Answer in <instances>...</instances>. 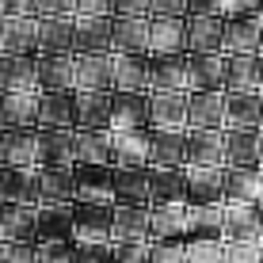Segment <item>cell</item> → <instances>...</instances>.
<instances>
[{"label": "cell", "mask_w": 263, "mask_h": 263, "mask_svg": "<svg viewBox=\"0 0 263 263\" xmlns=\"http://www.w3.org/2000/svg\"><path fill=\"white\" fill-rule=\"evenodd\" d=\"M0 15H4V0H0Z\"/></svg>", "instance_id": "obj_62"}, {"label": "cell", "mask_w": 263, "mask_h": 263, "mask_svg": "<svg viewBox=\"0 0 263 263\" xmlns=\"http://www.w3.org/2000/svg\"><path fill=\"white\" fill-rule=\"evenodd\" d=\"M111 92H149V53H111Z\"/></svg>", "instance_id": "obj_10"}, {"label": "cell", "mask_w": 263, "mask_h": 263, "mask_svg": "<svg viewBox=\"0 0 263 263\" xmlns=\"http://www.w3.org/2000/svg\"><path fill=\"white\" fill-rule=\"evenodd\" d=\"M39 263H77V248H72V240L39 244Z\"/></svg>", "instance_id": "obj_48"}, {"label": "cell", "mask_w": 263, "mask_h": 263, "mask_svg": "<svg viewBox=\"0 0 263 263\" xmlns=\"http://www.w3.org/2000/svg\"><path fill=\"white\" fill-rule=\"evenodd\" d=\"M187 263H225V240H187Z\"/></svg>", "instance_id": "obj_45"}, {"label": "cell", "mask_w": 263, "mask_h": 263, "mask_svg": "<svg viewBox=\"0 0 263 263\" xmlns=\"http://www.w3.org/2000/svg\"><path fill=\"white\" fill-rule=\"evenodd\" d=\"M149 263H187V240H183V237H164V240H153Z\"/></svg>", "instance_id": "obj_43"}, {"label": "cell", "mask_w": 263, "mask_h": 263, "mask_svg": "<svg viewBox=\"0 0 263 263\" xmlns=\"http://www.w3.org/2000/svg\"><path fill=\"white\" fill-rule=\"evenodd\" d=\"M149 252H153V240H119L111 248V263H149Z\"/></svg>", "instance_id": "obj_44"}, {"label": "cell", "mask_w": 263, "mask_h": 263, "mask_svg": "<svg viewBox=\"0 0 263 263\" xmlns=\"http://www.w3.org/2000/svg\"><path fill=\"white\" fill-rule=\"evenodd\" d=\"M111 53H149V15H111Z\"/></svg>", "instance_id": "obj_17"}, {"label": "cell", "mask_w": 263, "mask_h": 263, "mask_svg": "<svg viewBox=\"0 0 263 263\" xmlns=\"http://www.w3.org/2000/svg\"><path fill=\"white\" fill-rule=\"evenodd\" d=\"M259 263H263V244H259Z\"/></svg>", "instance_id": "obj_61"}, {"label": "cell", "mask_w": 263, "mask_h": 263, "mask_svg": "<svg viewBox=\"0 0 263 263\" xmlns=\"http://www.w3.org/2000/svg\"><path fill=\"white\" fill-rule=\"evenodd\" d=\"M0 92H39V53H0Z\"/></svg>", "instance_id": "obj_8"}, {"label": "cell", "mask_w": 263, "mask_h": 263, "mask_svg": "<svg viewBox=\"0 0 263 263\" xmlns=\"http://www.w3.org/2000/svg\"><path fill=\"white\" fill-rule=\"evenodd\" d=\"M225 92H187V130H221Z\"/></svg>", "instance_id": "obj_18"}, {"label": "cell", "mask_w": 263, "mask_h": 263, "mask_svg": "<svg viewBox=\"0 0 263 263\" xmlns=\"http://www.w3.org/2000/svg\"><path fill=\"white\" fill-rule=\"evenodd\" d=\"M225 263H259L256 240H225Z\"/></svg>", "instance_id": "obj_47"}, {"label": "cell", "mask_w": 263, "mask_h": 263, "mask_svg": "<svg viewBox=\"0 0 263 263\" xmlns=\"http://www.w3.org/2000/svg\"><path fill=\"white\" fill-rule=\"evenodd\" d=\"M263 122V92H225V126L221 130H259Z\"/></svg>", "instance_id": "obj_13"}, {"label": "cell", "mask_w": 263, "mask_h": 263, "mask_svg": "<svg viewBox=\"0 0 263 263\" xmlns=\"http://www.w3.org/2000/svg\"><path fill=\"white\" fill-rule=\"evenodd\" d=\"M149 92H187V53H149Z\"/></svg>", "instance_id": "obj_16"}, {"label": "cell", "mask_w": 263, "mask_h": 263, "mask_svg": "<svg viewBox=\"0 0 263 263\" xmlns=\"http://www.w3.org/2000/svg\"><path fill=\"white\" fill-rule=\"evenodd\" d=\"M149 126L187 130V92H149Z\"/></svg>", "instance_id": "obj_20"}, {"label": "cell", "mask_w": 263, "mask_h": 263, "mask_svg": "<svg viewBox=\"0 0 263 263\" xmlns=\"http://www.w3.org/2000/svg\"><path fill=\"white\" fill-rule=\"evenodd\" d=\"M187 92H225V53H187Z\"/></svg>", "instance_id": "obj_11"}, {"label": "cell", "mask_w": 263, "mask_h": 263, "mask_svg": "<svg viewBox=\"0 0 263 263\" xmlns=\"http://www.w3.org/2000/svg\"><path fill=\"white\" fill-rule=\"evenodd\" d=\"M183 237L187 240H221V206H187Z\"/></svg>", "instance_id": "obj_37"}, {"label": "cell", "mask_w": 263, "mask_h": 263, "mask_svg": "<svg viewBox=\"0 0 263 263\" xmlns=\"http://www.w3.org/2000/svg\"><path fill=\"white\" fill-rule=\"evenodd\" d=\"M111 15H149V0H111Z\"/></svg>", "instance_id": "obj_52"}, {"label": "cell", "mask_w": 263, "mask_h": 263, "mask_svg": "<svg viewBox=\"0 0 263 263\" xmlns=\"http://www.w3.org/2000/svg\"><path fill=\"white\" fill-rule=\"evenodd\" d=\"M111 210H115V202H88V198H77V202H72V229H77V240H111Z\"/></svg>", "instance_id": "obj_6"}, {"label": "cell", "mask_w": 263, "mask_h": 263, "mask_svg": "<svg viewBox=\"0 0 263 263\" xmlns=\"http://www.w3.org/2000/svg\"><path fill=\"white\" fill-rule=\"evenodd\" d=\"M72 160L111 164V130H72Z\"/></svg>", "instance_id": "obj_40"}, {"label": "cell", "mask_w": 263, "mask_h": 263, "mask_svg": "<svg viewBox=\"0 0 263 263\" xmlns=\"http://www.w3.org/2000/svg\"><path fill=\"white\" fill-rule=\"evenodd\" d=\"M4 15H39V0H4Z\"/></svg>", "instance_id": "obj_53"}, {"label": "cell", "mask_w": 263, "mask_h": 263, "mask_svg": "<svg viewBox=\"0 0 263 263\" xmlns=\"http://www.w3.org/2000/svg\"><path fill=\"white\" fill-rule=\"evenodd\" d=\"M221 240H256L259 244V210L252 202H240L233 210H221Z\"/></svg>", "instance_id": "obj_33"}, {"label": "cell", "mask_w": 263, "mask_h": 263, "mask_svg": "<svg viewBox=\"0 0 263 263\" xmlns=\"http://www.w3.org/2000/svg\"><path fill=\"white\" fill-rule=\"evenodd\" d=\"M183 202H157L149 206V240H164V237H183Z\"/></svg>", "instance_id": "obj_39"}, {"label": "cell", "mask_w": 263, "mask_h": 263, "mask_svg": "<svg viewBox=\"0 0 263 263\" xmlns=\"http://www.w3.org/2000/svg\"><path fill=\"white\" fill-rule=\"evenodd\" d=\"M183 53H225L221 15H183Z\"/></svg>", "instance_id": "obj_2"}, {"label": "cell", "mask_w": 263, "mask_h": 263, "mask_svg": "<svg viewBox=\"0 0 263 263\" xmlns=\"http://www.w3.org/2000/svg\"><path fill=\"white\" fill-rule=\"evenodd\" d=\"M259 88V53H225V92Z\"/></svg>", "instance_id": "obj_35"}, {"label": "cell", "mask_w": 263, "mask_h": 263, "mask_svg": "<svg viewBox=\"0 0 263 263\" xmlns=\"http://www.w3.org/2000/svg\"><path fill=\"white\" fill-rule=\"evenodd\" d=\"M72 130H111V92L72 88Z\"/></svg>", "instance_id": "obj_5"}, {"label": "cell", "mask_w": 263, "mask_h": 263, "mask_svg": "<svg viewBox=\"0 0 263 263\" xmlns=\"http://www.w3.org/2000/svg\"><path fill=\"white\" fill-rule=\"evenodd\" d=\"M34 240H39V244L77 240V229H72V202L69 206H39V217H34Z\"/></svg>", "instance_id": "obj_22"}, {"label": "cell", "mask_w": 263, "mask_h": 263, "mask_svg": "<svg viewBox=\"0 0 263 263\" xmlns=\"http://www.w3.org/2000/svg\"><path fill=\"white\" fill-rule=\"evenodd\" d=\"M256 12H259V15H263V0H259V4H256Z\"/></svg>", "instance_id": "obj_60"}, {"label": "cell", "mask_w": 263, "mask_h": 263, "mask_svg": "<svg viewBox=\"0 0 263 263\" xmlns=\"http://www.w3.org/2000/svg\"><path fill=\"white\" fill-rule=\"evenodd\" d=\"M259 92H263V53H259Z\"/></svg>", "instance_id": "obj_56"}, {"label": "cell", "mask_w": 263, "mask_h": 263, "mask_svg": "<svg viewBox=\"0 0 263 263\" xmlns=\"http://www.w3.org/2000/svg\"><path fill=\"white\" fill-rule=\"evenodd\" d=\"M0 202L39 206V168H8V164H0Z\"/></svg>", "instance_id": "obj_21"}, {"label": "cell", "mask_w": 263, "mask_h": 263, "mask_svg": "<svg viewBox=\"0 0 263 263\" xmlns=\"http://www.w3.org/2000/svg\"><path fill=\"white\" fill-rule=\"evenodd\" d=\"M111 202L149 206V164H111Z\"/></svg>", "instance_id": "obj_1"}, {"label": "cell", "mask_w": 263, "mask_h": 263, "mask_svg": "<svg viewBox=\"0 0 263 263\" xmlns=\"http://www.w3.org/2000/svg\"><path fill=\"white\" fill-rule=\"evenodd\" d=\"M225 198V168H187V206H221Z\"/></svg>", "instance_id": "obj_14"}, {"label": "cell", "mask_w": 263, "mask_h": 263, "mask_svg": "<svg viewBox=\"0 0 263 263\" xmlns=\"http://www.w3.org/2000/svg\"><path fill=\"white\" fill-rule=\"evenodd\" d=\"M225 53H259V15L225 20Z\"/></svg>", "instance_id": "obj_38"}, {"label": "cell", "mask_w": 263, "mask_h": 263, "mask_svg": "<svg viewBox=\"0 0 263 263\" xmlns=\"http://www.w3.org/2000/svg\"><path fill=\"white\" fill-rule=\"evenodd\" d=\"M149 15H187V0H149Z\"/></svg>", "instance_id": "obj_50"}, {"label": "cell", "mask_w": 263, "mask_h": 263, "mask_svg": "<svg viewBox=\"0 0 263 263\" xmlns=\"http://www.w3.org/2000/svg\"><path fill=\"white\" fill-rule=\"evenodd\" d=\"M77 263H111V240H72Z\"/></svg>", "instance_id": "obj_46"}, {"label": "cell", "mask_w": 263, "mask_h": 263, "mask_svg": "<svg viewBox=\"0 0 263 263\" xmlns=\"http://www.w3.org/2000/svg\"><path fill=\"white\" fill-rule=\"evenodd\" d=\"M72 187L77 198L88 202H111V164H99V160H72Z\"/></svg>", "instance_id": "obj_7"}, {"label": "cell", "mask_w": 263, "mask_h": 263, "mask_svg": "<svg viewBox=\"0 0 263 263\" xmlns=\"http://www.w3.org/2000/svg\"><path fill=\"white\" fill-rule=\"evenodd\" d=\"M72 15H111V0H72Z\"/></svg>", "instance_id": "obj_51"}, {"label": "cell", "mask_w": 263, "mask_h": 263, "mask_svg": "<svg viewBox=\"0 0 263 263\" xmlns=\"http://www.w3.org/2000/svg\"><path fill=\"white\" fill-rule=\"evenodd\" d=\"M72 53H111V15H72Z\"/></svg>", "instance_id": "obj_9"}, {"label": "cell", "mask_w": 263, "mask_h": 263, "mask_svg": "<svg viewBox=\"0 0 263 263\" xmlns=\"http://www.w3.org/2000/svg\"><path fill=\"white\" fill-rule=\"evenodd\" d=\"M149 134L153 126L111 130V164H149Z\"/></svg>", "instance_id": "obj_26"}, {"label": "cell", "mask_w": 263, "mask_h": 263, "mask_svg": "<svg viewBox=\"0 0 263 263\" xmlns=\"http://www.w3.org/2000/svg\"><path fill=\"white\" fill-rule=\"evenodd\" d=\"M34 217H39V206L0 202V244L4 240H34Z\"/></svg>", "instance_id": "obj_27"}, {"label": "cell", "mask_w": 263, "mask_h": 263, "mask_svg": "<svg viewBox=\"0 0 263 263\" xmlns=\"http://www.w3.org/2000/svg\"><path fill=\"white\" fill-rule=\"evenodd\" d=\"M72 88L111 92V53H72Z\"/></svg>", "instance_id": "obj_15"}, {"label": "cell", "mask_w": 263, "mask_h": 263, "mask_svg": "<svg viewBox=\"0 0 263 263\" xmlns=\"http://www.w3.org/2000/svg\"><path fill=\"white\" fill-rule=\"evenodd\" d=\"M111 240H149V206H115Z\"/></svg>", "instance_id": "obj_31"}, {"label": "cell", "mask_w": 263, "mask_h": 263, "mask_svg": "<svg viewBox=\"0 0 263 263\" xmlns=\"http://www.w3.org/2000/svg\"><path fill=\"white\" fill-rule=\"evenodd\" d=\"M0 53H39V15H0Z\"/></svg>", "instance_id": "obj_12"}, {"label": "cell", "mask_w": 263, "mask_h": 263, "mask_svg": "<svg viewBox=\"0 0 263 263\" xmlns=\"http://www.w3.org/2000/svg\"><path fill=\"white\" fill-rule=\"evenodd\" d=\"M259 164H263V130H259Z\"/></svg>", "instance_id": "obj_58"}, {"label": "cell", "mask_w": 263, "mask_h": 263, "mask_svg": "<svg viewBox=\"0 0 263 263\" xmlns=\"http://www.w3.org/2000/svg\"><path fill=\"white\" fill-rule=\"evenodd\" d=\"M187 168H149V206L157 202H183Z\"/></svg>", "instance_id": "obj_34"}, {"label": "cell", "mask_w": 263, "mask_h": 263, "mask_svg": "<svg viewBox=\"0 0 263 263\" xmlns=\"http://www.w3.org/2000/svg\"><path fill=\"white\" fill-rule=\"evenodd\" d=\"M259 244H263V210H259Z\"/></svg>", "instance_id": "obj_59"}, {"label": "cell", "mask_w": 263, "mask_h": 263, "mask_svg": "<svg viewBox=\"0 0 263 263\" xmlns=\"http://www.w3.org/2000/svg\"><path fill=\"white\" fill-rule=\"evenodd\" d=\"M183 168H225L221 130H187L183 134Z\"/></svg>", "instance_id": "obj_4"}, {"label": "cell", "mask_w": 263, "mask_h": 263, "mask_svg": "<svg viewBox=\"0 0 263 263\" xmlns=\"http://www.w3.org/2000/svg\"><path fill=\"white\" fill-rule=\"evenodd\" d=\"M39 126L72 130V92H39Z\"/></svg>", "instance_id": "obj_42"}, {"label": "cell", "mask_w": 263, "mask_h": 263, "mask_svg": "<svg viewBox=\"0 0 263 263\" xmlns=\"http://www.w3.org/2000/svg\"><path fill=\"white\" fill-rule=\"evenodd\" d=\"M263 195L259 168H225V198L233 202H256Z\"/></svg>", "instance_id": "obj_41"}, {"label": "cell", "mask_w": 263, "mask_h": 263, "mask_svg": "<svg viewBox=\"0 0 263 263\" xmlns=\"http://www.w3.org/2000/svg\"><path fill=\"white\" fill-rule=\"evenodd\" d=\"M39 53H72V15H39Z\"/></svg>", "instance_id": "obj_36"}, {"label": "cell", "mask_w": 263, "mask_h": 263, "mask_svg": "<svg viewBox=\"0 0 263 263\" xmlns=\"http://www.w3.org/2000/svg\"><path fill=\"white\" fill-rule=\"evenodd\" d=\"M259 53H263V15H259Z\"/></svg>", "instance_id": "obj_57"}, {"label": "cell", "mask_w": 263, "mask_h": 263, "mask_svg": "<svg viewBox=\"0 0 263 263\" xmlns=\"http://www.w3.org/2000/svg\"><path fill=\"white\" fill-rule=\"evenodd\" d=\"M0 164H8V168H39V126L0 130Z\"/></svg>", "instance_id": "obj_3"}, {"label": "cell", "mask_w": 263, "mask_h": 263, "mask_svg": "<svg viewBox=\"0 0 263 263\" xmlns=\"http://www.w3.org/2000/svg\"><path fill=\"white\" fill-rule=\"evenodd\" d=\"M259 130H263V122H259Z\"/></svg>", "instance_id": "obj_63"}, {"label": "cell", "mask_w": 263, "mask_h": 263, "mask_svg": "<svg viewBox=\"0 0 263 263\" xmlns=\"http://www.w3.org/2000/svg\"><path fill=\"white\" fill-rule=\"evenodd\" d=\"M39 92H72V53H39Z\"/></svg>", "instance_id": "obj_32"}, {"label": "cell", "mask_w": 263, "mask_h": 263, "mask_svg": "<svg viewBox=\"0 0 263 263\" xmlns=\"http://www.w3.org/2000/svg\"><path fill=\"white\" fill-rule=\"evenodd\" d=\"M149 53H183V20L179 15H149Z\"/></svg>", "instance_id": "obj_30"}, {"label": "cell", "mask_w": 263, "mask_h": 263, "mask_svg": "<svg viewBox=\"0 0 263 263\" xmlns=\"http://www.w3.org/2000/svg\"><path fill=\"white\" fill-rule=\"evenodd\" d=\"M72 164V130L69 126H39V168Z\"/></svg>", "instance_id": "obj_23"}, {"label": "cell", "mask_w": 263, "mask_h": 263, "mask_svg": "<svg viewBox=\"0 0 263 263\" xmlns=\"http://www.w3.org/2000/svg\"><path fill=\"white\" fill-rule=\"evenodd\" d=\"M149 126V92H111V130Z\"/></svg>", "instance_id": "obj_19"}, {"label": "cell", "mask_w": 263, "mask_h": 263, "mask_svg": "<svg viewBox=\"0 0 263 263\" xmlns=\"http://www.w3.org/2000/svg\"><path fill=\"white\" fill-rule=\"evenodd\" d=\"M77 202L69 168H39V206H69Z\"/></svg>", "instance_id": "obj_28"}, {"label": "cell", "mask_w": 263, "mask_h": 263, "mask_svg": "<svg viewBox=\"0 0 263 263\" xmlns=\"http://www.w3.org/2000/svg\"><path fill=\"white\" fill-rule=\"evenodd\" d=\"M256 4L259 0H221V4H217V15H221V20H233V15H259Z\"/></svg>", "instance_id": "obj_49"}, {"label": "cell", "mask_w": 263, "mask_h": 263, "mask_svg": "<svg viewBox=\"0 0 263 263\" xmlns=\"http://www.w3.org/2000/svg\"><path fill=\"white\" fill-rule=\"evenodd\" d=\"M39 126V92H0V130Z\"/></svg>", "instance_id": "obj_25"}, {"label": "cell", "mask_w": 263, "mask_h": 263, "mask_svg": "<svg viewBox=\"0 0 263 263\" xmlns=\"http://www.w3.org/2000/svg\"><path fill=\"white\" fill-rule=\"evenodd\" d=\"M225 168H263L259 164V130H221Z\"/></svg>", "instance_id": "obj_24"}, {"label": "cell", "mask_w": 263, "mask_h": 263, "mask_svg": "<svg viewBox=\"0 0 263 263\" xmlns=\"http://www.w3.org/2000/svg\"><path fill=\"white\" fill-rule=\"evenodd\" d=\"M39 15H72V0H39Z\"/></svg>", "instance_id": "obj_54"}, {"label": "cell", "mask_w": 263, "mask_h": 263, "mask_svg": "<svg viewBox=\"0 0 263 263\" xmlns=\"http://www.w3.org/2000/svg\"><path fill=\"white\" fill-rule=\"evenodd\" d=\"M183 134L187 130H157L149 134V168H183Z\"/></svg>", "instance_id": "obj_29"}, {"label": "cell", "mask_w": 263, "mask_h": 263, "mask_svg": "<svg viewBox=\"0 0 263 263\" xmlns=\"http://www.w3.org/2000/svg\"><path fill=\"white\" fill-rule=\"evenodd\" d=\"M221 0H187V15H217Z\"/></svg>", "instance_id": "obj_55"}]
</instances>
